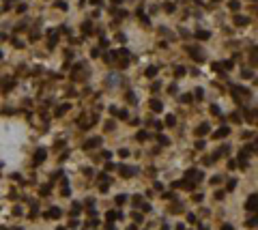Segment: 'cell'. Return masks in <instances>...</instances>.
I'll return each instance as SVG.
<instances>
[{"label": "cell", "mask_w": 258, "mask_h": 230, "mask_svg": "<svg viewBox=\"0 0 258 230\" xmlns=\"http://www.w3.org/2000/svg\"><path fill=\"white\" fill-rule=\"evenodd\" d=\"M174 123H176V118L172 116V114H168V116H166V125H168V127H174Z\"/></svg>", "instance_id": "cell-13"}, {"label": "cell", "mask_w": 258, "mask_h": 230, "mask_svg": "<svg viewBox=\"0 0 258 230\" xmlns=\"http://www.w3.org/2000/svg\"><path fill=\"white\" fill-rule=\"evenodd\" d=\"M45 155H48V151H45V148H39V151L34 153V166H39V163L45 159Z\"/></svg>", "instance_id": "cell-2"}, {"label": "cell", "mask_w": 258, "mask_h": 230, "mask_svg": "<svg viewBox=\"0 0 258 230\" xmlns=\"http://www.w3.org/2000/svg\"><path fill=\"white\" fill-rule=\"evenodd\" d=\"M189 52H191V58H196V60H205V54H202V52H200V49L191 47Z\"/></svg>", "instance_id": "cell-7"}, {"label": "cell", "mask_w": 258, "mask_h": 230, "mask_svg": "<svg viewBox=\"0 0 258 230\" xmlns=\"http://www.w3.org/2000/svg\"><path fill=\"white\" fill-rule=\"evenodd\" d=\"M67 110H69V105H67V103H65V105H60V108L56 110V116H60V114H65V112H67Z\"/></svg>", "instance_id": "cell-18"}, {"label": "cell", "mask_w": 258, "mask_h": 230, "mask_svg": "<svg viewBox=\"0 0 258 230\" xmlns=\"http://www.w3.org/2000/svg\"><path fill=\"white\" fill-rule=\"evenodd\" d=\"M174 73H176V75H185V69H183V67H179V69L174 71Z\"/></svg>", "instance_id": "cell-26"}, {"label": "cell", "mask_w": 258, "mask_h": 230, "mask_svg": "<svg viewBox=\"0 0 258 230\" xmlns=\"http://www.w3.org/2000/svg\"><path fill=\"white\" fill-rule=\"evenodd\" d=\"M58 215H60V209H56V206L49 209V213H48V217H58Z\"/></svg>", "instance_id": "cell-16"}, {"label": "cell", "mask_w": 258, "mask_h": 230, "mask_svg": "<svg viewBox=\"0 0 258 230\" xmlns=\"http://www.w3.org/2000/svg\"><path fill=\"white\" fill-rule=\"evenodd\" d=\"M90 56H93V58H97V56H99V49L93 47V49H90Z\"/></svg>", "instance_id": "cell-24"}, {"label": "cell", "mask_w": 258, "mask_h": 230, "mask_svg": "<svg viewBox=\"0 0 258 230\" xmlns=\"http://www.w3.org/2000/svg\"><path fill=\"white\" fill-rule=\"evenodd\" d=\"M196 37H198V39H202V41H207L211 37V32H207V30H198V32H196Z\"/></svg>", "instance_id": "cell-10"}, {"label": "cell", "mask_w": 258, "mask_h": 230, "mask_svg": "<svg viewBox=\"0 0 258 230\" xmlns=\"http://www.w3.org/2000/svg\"><path fill=\"white\" fill-rule=\"evenodd\" d=\"M232 95H237V97H247L249 90L243 88V86H232Z\"/></svg>", "instance_id": "cell-3"}, {"label": "cell", "mask_w": 258, "mask_h": 230, "mask_svg": "<svg viewBox=\"0 0 258 230\" xmlns=\"http://www.w3.org/2000/svg\"><path fill=\"white\" fill-rule=\"evenodd\" d=\"M196 148H205V140H198V142H196Z\"/></svg>", "instance_id": "cell-29"}, {"label": "cell", "mask_w": 258, "mask_h": 230, "mask_svg": "<svg viewBox=\"0 0 258 230\" xmlns=\"http://www.w3.org/2000/svg\"><path fill=\"white\" fill-rule=\"evenodd\" d=\"M222 230H234V228H232L230 224H224V226H222Z\"/></svg>", "instance_id": "cell-32"}, {"label": "cell", "mask_w": 258, "mask_h": 230, "mask_svg": "<svg viewBox=\"0 0 258 230\" xmlns=\"http://www.w3.org/2000/svg\"><path fill=\"white\" fill-rule=\"evenodd\" d=\"M245 209H247V211H258V194H254V196L247 198V202H245Z\"/></svg>", "instance_id": "cell-1"}, {"label": "cell", "mask_w": 258, "mask_h": 230, "mask_svg": "<svg viewBox=\"0 0 258 230\" xmlns=\"http://www.w3.org/2000/svg\"><path fill=\"white\" fill-rule=\"evenodd\" d=\"M82 30H84V34H88V32H90V22H84Z\"/></svg>", "instance_id": "cell-21"}, {"label": "cell", "mask_w": 258, "mask_h": 230, "mask_svg": "<svg viewBox=\"0 0 258 230\" xmlns=\"http://www.w3.org/2000/svg\"><path fill=\"white\" fill-rule=\"evenodd\" d=\"M239 7H241V5H239L237 0H232V2H230V9H232V11H239Z\"/></svg>", "instance_id": "cell-22"}, {"label": "cell", "mask_w": 258, "mask_h": 230, "mask_svg": "<svg viewBox=\"0 0 258 230\" xmlns=\"http://www.w3.org/2000/svg\"><path fill=\"white\" fill-rule=\"evenodd\" d=\"M249 151H258V140H254V144L249 146Z\"/></svg>", "instance_id": "cell-30"}, {"label": "cell", "mask_w": 258, "mask_h": 230, "mask_svg": "<svg viewBox=\"0 0 258 230\" xmlns=\"http://www.w3.org/2000/svg\"><path fill=\"white\" fill-rule=\"evenodd\" d=\"M125 200H127L125 196H116V204H123V202H125Z\"/></svg>", "instance_id": "cell-25"}, {"label": "cell", "mask_w": 258, "mask_h": 230, "mask_svg": "<svg viewBox=\"0 0 258 230\" xmlns=\"http://www.w3.org/2000/svg\"><path fill=\"white\" fill-rule=\"evenodd\" d=\"M151 110H153V112H161V110H164L161 101H157V99H151Z\"/></svg>", "instance_id": "cell-4"}, {"label": "cell", "mask_w": 258, "mask_h": 230, "mask_svg": "<svg viewBox=\"0 0 258 230\" xmlns=\"http://www.w3.org/2000/svg\"><path fill=\"white\" fill-rule=\"evenodd\" d=\"M232 123H241V116H239V114H232Z\"/></svg>", "instance_id": "cell-31"}, {"label": "cell", "mask_w": 258, "mask_h": 230, "mask_svg": "<svg viewBox=\"0 0 258 230\" xmlns=\"http://www.w3.org/2000/svg\"><path fill=\"white\" fill-rule=\"evenodd\" d=\"M71 194V189H69V183H67V179L63 176V196H69Z\"/></svg>", "instance_id": "cell-12"}, {"label": "cell", "mask_w": 258, "mask_h": 230, "mask_svg": "<svg viewBox=\"0 0 258 230\" xmlns=\"http://www.w3.org/2000/svg\"><path fill=\"white\" fill-rule=\"evenodd\" d=\"M196 133H198V136H205V133H209V125H207V123H202V125L198 127V131H196Z\"/></svg>", "instance_id": "cell-11"}, {"label": "cell", "mask_w": 258, "mask_h": 230, "mask_svg": "<svg viewBox=\"0 0 258 230\" xmlns=\"http://www.w3.org/2000/svg\"><path fill=\"white\" fill-rule=\"evenodd\" d=\"M161 230H170V228H168V226H164V228H161Z\"/></svg>", "instance_id": "cell-35"}, {"label": "cell", "mask_w": 258, "mask_h": 230, "mask_svg": "<svg viewBox=\"0 0 258 230\" xmlns=\"http://www.w3.org/2000/svg\"><path fill=\"white\" fill-rule=\"evenodd\" d=\"M121 174H123V176H131V174H136V168H129V166H121Z\"/></svg>", "instance_id": "cell-5"}, {"label": "cell", "mask_w": 258, "mask_h": 230, "mask_svg": "<svg viewBox=\"0 0 258 230\" xmlns=\"http://www.w3.org/2000/svg\"><path fill=\"white\" fill-rule=\"evenodd\" d=\"M252 2H256V0H252Z\"/></svg>", "instance_id": "cell-36"}, {"label": "cell", "mask_w": 258, "mask_h": 230, "mask_svg": "<svg viewBox=\"0 0 258 230\" xmlns=\"http://www.w3.org/2000/svg\"><path fill=\"white\" fill-rule=\"evenodd\" d=\"M136 138L140 140V142H144L146 138H148V133H146V131H138V136H136Z\"/></svg>", "instance_id": "cell-19"}, {"label": "cell", "mask_w": 258, "mask_h": 230, "mask_svg": "<svg viewBox=\"0 0 258 230\" xmlns=\"http://www.w3.org/2000/svg\"><path fill=\"white\" fill-rule=\"evenodd\" d=\"M228 133H230V129H228V127H219L217 131H215V138H226Z\"/></svg>", "instance_id": "cell-8"}, {"label": "cell", "mask_w": 258, "mask_h": 230, "mask_svg": "<svg viewBox=\"0 0 258 230\" xmlns=\"http://www.w3.org/2000/svg\"><path fill=\"white\" fill-rule=\"evenodd\" d=\"M127 101H131V103H133V101H136V95L129 93V95H127Z\"/></svg>", "instance_id": "cell-27"}, {"label": "cell", "mask_w": 258, "mask_h": 230, "mask_svg": "<svg viewBox=\"0 0 258 230\" xmlns=\"http://www.w3.org/2000/svg\"><path fill=\"white\" fill-rule=\"evenodd\" d=\"M99 144H101V138H93V140H88L84 144V148H93V146H99Z\"/></svg>", "instance_id": "cell-6"}, {"label": "cell", "mask_w": 258, "mask_h": 230, "mask_svg": "<svg viewBox=\"0 0 258 230\" xmlns=\"http://www.w3.org/2000/svg\"><path fill=\"white\" fill-rule=\"evenodd\" d=\"M232 67H234L232 60H226V63H222V71H226V69H232Z\"/></svg>", "instance_id": "cell-17"}, {"label": "cell", "mask_w": 258, "mask_h": 230, "mask_svg": "<svg viewBox=\"0 0 258 230\" xmlns=\"http://www.w3.org/2000/svg\"><path fill=\"white\" fill-rule=\"evenodd\" d=\"M194 97H196V99H202V97H205V90H202V88H198V90L194 93Z\"/></svg>", "instance_id": "cell-20"}, {"label": "cell", "mask_w": 258, "mask_h": 230, "mask_svg": "<svg viewBox=\"0 0 258 230\" xmlns=\"http://www.w3.org/2000/svg\"><path fill=\"white\" fill-rule=\"evenodd\" d=\"M106 230H116V228H114V226H108V228H106Z\"/></svg>", "instance_id": "cell-33"}, {"label": "cell", "mask_w": 258, "mask_h": 230, "mask_svg": "<svg viewBox=\"0 0 258 230\" xmlns=\"http://www.w3.org/2000/svg\"><path fill=\"white\" fill-rule=\"evenodd\" d=\"M247 22L249 20H247V17H243V15H237V17H234V24H237V26H245Z\"/></svg>", "instance_id": "cell-9"}, {"label": "cell", "mask_w": 258, "mask_h": 230, "mask_svg": "<svg viewBox=\"0 0 258 230\" xmlns=\"http://www.w3.org/2000/svg\"><path fill=\"white\" fill-rule=\"evenodd\" d=\"M181 101H183V103H189V101H191V95H183V97H181Z\"/></svg>", "instance_id": "cell-23"}, {"label": "cell", "mask_w": 258, "mask_h": 230, "mask_svg": "<svg viewBox=\"0 0 258 230\" xmlns=\"http://www.w3.org/2000/svg\"><path fill=\"white\" fill-rule=\"evenodd\" d=\"M127 230H136V226H129V228H127Z\"/></svg>", "instance_id": "cell-34"}, {"label": "cell", "mask_w": 258, "mask_h": 230, "mask_svg": "<svg viewBox=\"0 0 258 230\" xmlns=\"http://www.w3.org/2000/svg\"><path fill=\"white\" fill-rule=\"evenodd\" d=\"M116 217H118V213H114V211H108V213H106V219L108 221H114Z\"/></svg>", "instance_id": "cell-15"}, {"label": "cell", "mask_w": 258, "mask_h": 230, "mask_svg": "<svg viewBox=\"0 0 258 230\" xmlns=\"http://www.w3.org/2000/svg\"><path fill=\"white\" fill-rule=\"evenodd\" d=\"M159 142H161V144H170V140H168V138H164V136H159Z\"/></svg>", "instance_id": "cell-28"}, {"label": "cell", "mask_w": 258, "mask_h": 230, "mask_svg": "<svg viewBox=\"0 0 258 230\" xmlns=\"http://www.w3.org/2000/svg\"><path fill=\"white\" fill-rule=\"evenodd\" d=\"M157 75V67H148L146 69V78H155Z\"/></svg>", "instance_id": "cell-14"}]
</instances>
